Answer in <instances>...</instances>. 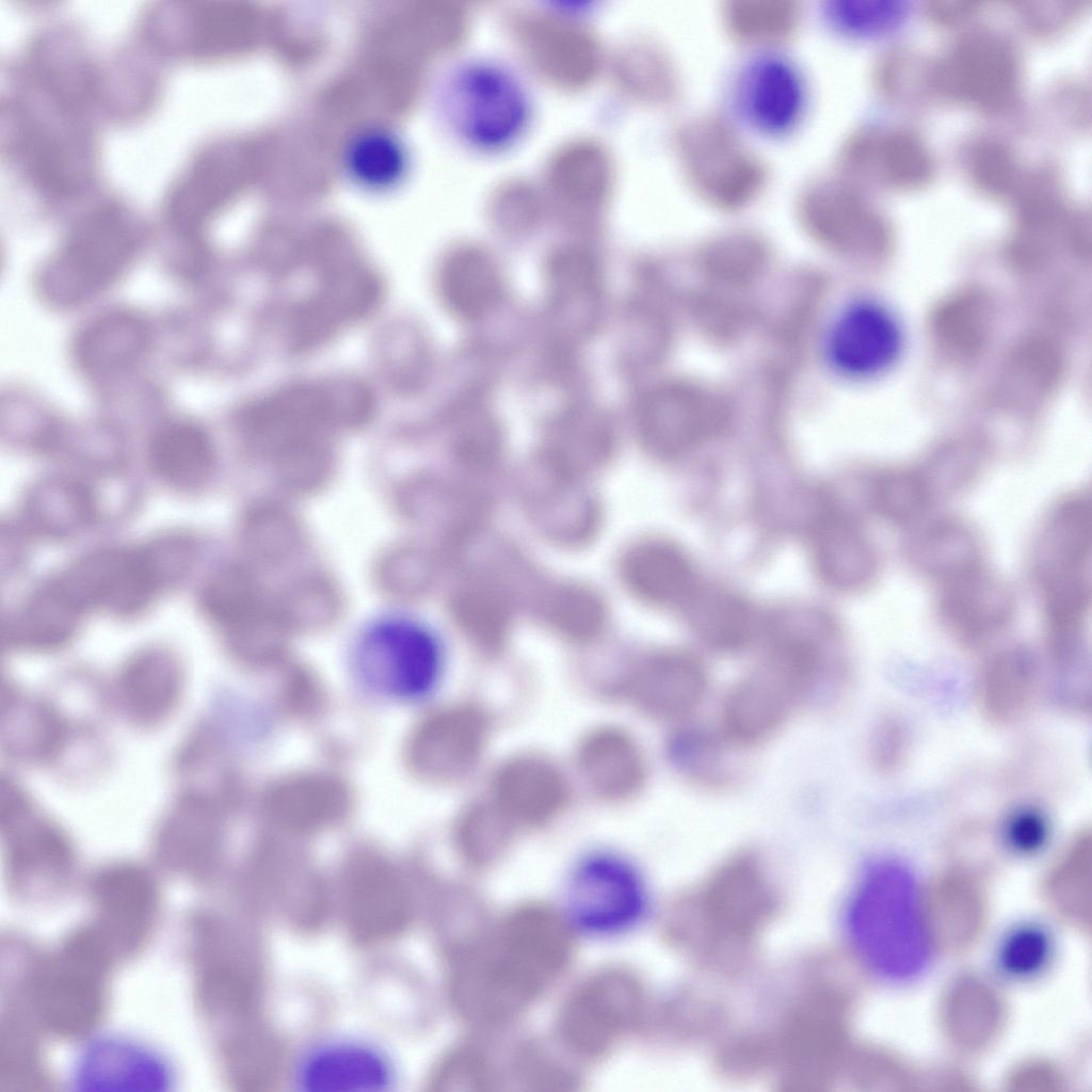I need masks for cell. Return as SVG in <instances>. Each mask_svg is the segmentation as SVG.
<instances>
[{
  "label": "cell",
  "mask_w": 1092,
  "mask_h": 1092,
  "mask_svg": "<svg viewBox=\"0 0 1092 1092\" xmlns=\"http://www.w3.org/2000/svg\"><path fill=\"white\" fill-rule=\"evenodd\" d=\"M1081 1L1027 2L1019 9L1028 27L1039 33H1048L1063 27L1077 15Z\"/></svg>",
  "instance_id": "cell-56"
},
{
  "label": "cell",
  "mask_w": 1092,
  "mask_h": 1092,
  "mask_svg": "<svg viewBox=\"0 0 1092 1092\" xmlns=\"http://www.w3.org/2000/svg\"><path fill=\"white\" fill-rule=\"evenodd\" d=\"M614 448L613 430L603 416L590 411L568 412L547 430L542 468L583 482L611 461Z\"/></svg>",
  "instance_id": "cell-29"
},
{
  "label": "cell",
  "mask_w": 1092,
  "mask_h": 1092,
  "mask_svg": "<svg viewBox=\"0 0 1092 1092\" xmlns=\"http://www.w3.org/2000/svg\"><path fill=\"white\" fill-rule=\"evenodd\" d=\"M354 685L384 704L410 705L430 697L438 688L444 658L439 643L410 620L390 619L366 629L350 657Z\"/></svg>",
  "instance_id": "cell-8"
},
{
  "label": "cell",
  "mask_w": 1092,
  "mask_h": 1092,
  "mask_svg": "<svg viewBox=\"0 0 1092 1092\" xmlns=\"http://www.w3.org/2000/svg\"><path fill=\"white\" fill-rule=\"evenodd\" d=\"M346 161L347 168L359 184L382 190L402 178L407 166V154L396 135L374 129L353 139Z\"/></svg>",
  "instance_id": "cell-46"
},
{
  "label": "cell",
  "mask_w": 1092,
  "mask_h": 1092,
  "mask_svg": "<svg viewBox=\"0 0 1092 1092\" xmlns=\"http://www.w3.org/2000/svg\"><path fill=\"white\" fill-rule=\"evenodd\" d=\"M529 180L513 177L499 183L487 198V213L500 232L518 237L539 225L546 198Z\"/></svg>",
  "instance_id": "cell-48"
},
{
  "label": "cell",
  "mask_w": 1092,
  "mask_h": 1092,
  "mask_svg": "<svg viewBox=\"0 0 1092 1092\" xmlns=\"http://www.w3.org/2000/svg\"><path fill=\"white\" fill-rule=\"evenodd\" d=\"M545 180L550 204L563 218L591 222L605 212L612 199L614 161L598 140L576 138L551 155Z\"/></svg>",
  "instance_id": "cell-20"
},
{
  "label": "cell",
  "mask_w": 1092,
  "mask_h": 1092,
  "mask_svg": "<svg viewBox=\"0 0 1092 1092\" xmlns=\"http://www.w3.org/2000/svg\"><path fill=\"white\" fill-rule=\"evenodd\" d=\"M503 22L520 59L547 85L577 92L598 77L604 64L603 46L584 22L533 9L513 11Z\"/></svg>",
  "instance_id": "cell-10"
},
{
  "label": "cell",
  "mask_w": 1092,
  "mask_h": 1092,
  "mask_svg": "<svg viewBox=\"0 0 1092 1092\" xmlns=\"http://www.w3.org/2000/svg\"><path fill=\"white\" fill-rule=\"evenodd\" d=\"M1022 60L1015 45L991 30L969 31L931 61L935 94L996 113L1015 101L1022 82Z\"/></svg>",
  "instance_id": "cell-11"
},
{
  "label": "cell",
  "mask_w": 1092,
  "mask_h": 1092,
  "mask_svg": "<svg viewBox=\"0 0 1092 1092\" xmlns=\"http://www.w3.org/2000/svg\"><path fill=\"white\" fill-rule=\"evenodd\" d=\"M912 745L906 720L894 710L886 711L876 723L870 742L873 766L885 774L896 773L906 764Z\"/></svg>",
  "instance_id": "cell-52"
},
{
  "label": "cell",
  "mask_w": 1092,
  "mask_h": 1092,
  "mask_svg": "<svg viewBox=\"0 0 1092 1092\" xmlns=\"http://www.w3.org/2000/svg\"><path fill=\"white\" fill-rule=\"evenodd\" d=\"M95 924L92 926L114 957L143 947L155 927L159 902L151 879L138 868L106 869L91 888Z\"/></svg>",
  "instance_id": "cell-21"
},
{
  "label": "cell",
  "mask_w": 1092,
  "mask_h": 1092,
  "mask_svg": "<svg viewBox=\"0 0 1092 1092\" xmlns=\"http://www.w3.org/2000/svg\"><path fill=\"white\" fill-rule=\"evenodd\" d=\"M904 333L896 314L874 299L849 303L832 322L824 355L833 371L848 380H871L899 360Z\"/></svg>",
  "instance_id": "cell-14"
},
{
  "label": "cell",
  "mask_w": 1092,
  "mask_h": 1092,
  "mask_svg": "<svg viewBox=\"0 0 1092 1092\" xmlns=\"http://www.w3.org/2000/svg\"><path fill=\"white\" fill-rule=\"evenodd\" d=\"M809 546L815 568L831 588L858 593L881 577L882 555L861 519L842 504L828 500L814 516Z\"/></svg>",
  "instance_id": "cell-18"
},
{
  "label": "cell",
  "mask_w": 1092,
  "mask_h": 1092,
  "mask_svg": "<svg viewBox=\"0 0 1092 1092\" xmlns=\"http://www.w3.org/2000/svg\"><path fill=\"white\" fill-rule=\"evenodd\" d=\"M865 494L878 518L903 530L937 508L917 465L877 468L867 476Z\"/></svg>",
  "instance_id": "cell-38"
},
{
  "label": "cell",
  "mask_w": 1092,
  "mask_h": 1092,
  "mask_svg": "<svg viewBox=\"0 0 1092 1092\" xmlns=\"http://www.w3.org/2000/svg\"><path fill=\"white\" fill-rule=\"evenodd\" d=\"M612 80L627 99L649 108L676 103L684 89L679 68L671 53L647 37L622 44L611 59Z\"/></svg>",
  "instance_id": "cell-32"
},
{
  "label": "cell",
  "mask_w": 1092,
  "mask_h": 1092,
  "mask_svg": "<svg viewBox=\"0 0 1092 1092\" xmlns=\"http://www.w3.org/2000/svg\"><path fill=\"white\" fill-rule=\"evenodd\" d=\"M728 745L733 744L722 734L717 737L689 730L671 739L669 756L677 770L693 782L703 786H722L734 776L733 764L727 760Z\"/></svg>",
  "instance_id": "cell-47"
},
{
  "label": "cell",
  "mask_w": 1092,
  "mask_h": 1092,
  "mask_svg": "<svg viewBox=\"0 0 1092 1092\" xmlns=\"http://www.w3.org/2000/svg\"><path fill=\"white\" fill-rule=\"evenodd\" d=\"M9 830L15 838L12 848V871L15 887L21 896H53L69 873L70 852L58 831L39 819L33 820L28 803L9 798Z\"/></svg>",
  "instance_id": "cell-25"
},
{
  "label": "cell",
  "mask_w": 1092,
  "mask_h": 1092,
  "mask_svg": "<svg viewBox=\"0 0 1092 1092\" xmlns=\"http://www.w3.org/2000/svg\"><path fill=\"white\" fill-rule=\"evenodd\" d=\"M152 461L159 477L180 492H195L212 477L210 444L193 428L178 427L161 434L154 446Z\"/></svg>",
  "instance_id": "cell-41"
},
{
  "label": "cell",
  "mask_w": 1092,
  "mask_h": 1092,
  "mask_svg": "<svg viewBox=\"0 0 1092 1092\" xmlns=\"http://www.w3.org/2000/svg\"><path fill=\"white\" fill-rule=\"evenodd\" d=\"M671 148L688 189L717 210H742L768 186L764 159L718 114L698 113L680 121L672 131Z\"/></svg>",
  "instance_id": "cell-6"
},
{
  "label": "cell",
  "mask_w": 1092,
  "mask_h": 1092,
  "mask_svg": "<svg viewBox=\"0 0 1092 1092\" xmlns=\"http://www.w3.org/2000/svg\"><path fill=\"white\" fill-rule=\"evenodd\" d=\"M437 286L446 308L473 322L489 315L503 295V279L493 256L478 244H463L439 266Z\"/></svg>",
  "instance_id": "cell-30"
},
{
  "label": "cell",
  "mask_w": 1092,
  "mask_h": 1092,
  "mask_svg": "<svg viewBox=\"0 0 1092 1092\" xmlns=\"http://www.w3.org/2000/svg\"><path fill=\"white\" fill-rule=\"evenodd\" d=\"M114 956L92 927L74 932L52 957L39 960L28 977L30 998L41 1023L64 1037L90 1030L103 1014L106 981Z\"/></svg>",
  "instance_id": "cell-7"
},
{
  "label": "cell",
  "mask_w": 1092,
  "mask_h": 1092,
  "mask_svg": "<svg viewBox=\"0 0 1092 1092\" xmlns=\"http://www.w3.org/2000/svg\"><path fill=\"white\" fill-rule=\"evenodd\" d=\"M1047 840V822L1034 810L1014 814L1003 829L1005 848L1018 857L1037 855L1045 848Z\"/></svg>",
  "instance_id": "cell-55"
},
{
  "label": "cell",
  "mask_w": 1092,
  "mask_h": 1092,
  "mask_svg": "<svg viewBox=\"0 0 1092 1092\" xmlns=\"http://www.w3.org/2000/svg\"><path fill=\"white\" fill-rule=\"evenodd\" d=\"M1029 581L1051 667L1069 671L1087 660L1092 606V501L1089 487L1057 496L1029 544Z\"/></svg>",
  "instance_id": "cell-3"
},
{
  "label": "cell",
  "mask_w": 1092,
  "mask_h": 1092,
  "mask_svg": "<svg viewBox=\"0 0 1092 1092\" xmlns=\"http://www.w3.org/2000/svg\"><path fill=\"white\" fill-rule=\"evenodd\" d=\"M372 407L370 392L356 383L293 384L250 406L243 434L286 485L309 486L330 469V432L362 424Z\"/></svg>",
  "instance_id": "cell-4"
},
{
  "label": "cell",
  "mask_w": 1092,
  "mask_h": 1092,
  "mask_svg": "<svg viewBox=\"0 0 1092 1092\" xmlns=\"http://www.w3.org/2000/svg\"><path fill=\"white\" fill-rule=\"evenodd\" d=\"M621 692L646 717L680 723L706 701L709 676L704 663L682 649H661L640 658L626 673Z\"/></svg>",
  "instance_id": "cell-17"
},
{
  "label": "cell",
  "mask_w": 1092,
  "mask_h": 1092,
  "mask_svg": "<svg viewBox=\"0 0 1092 1092\" xmlns=\"http://www.w3.org/2000/svg\"><path fill=\"white\" fill-rule=\"evenodd\" d=\"M837 176L866 187L915 189L935 173L934 156L919 132L904 126H865L841 143Z\"/></svg>",
  "instance_id": "cell-13"
},
{
  "label": "cell",
  "mask_w": 1092,
  "mask_h": 1092,
  "mask_svg": "<svg viewBox=\"0 0 1092 1092\" xmlns=\"http://www.w3.org/2000/svg\"><path fill=\"white\" fill-rule=\"evenodd\" d=\"M542 615L559 637L580 643L593 640L601 632L606 607L593 589L578 583H561L544 596Z\"/></svg>",
  "instance_id": "cell-44"
},
{
  "label": "cell",
  "mask_w": 1092,
  "mask_h": 1092,
  "mask_svg": "<svg viewBox=\"0 0 1092 1092\" xmlns=\"http://www.w3.org/2000/svg\"><path fill=\"white\" fill-rule=\"evenodd\" d=\"M336 1049V1048H335ZM318 1056L308 1072L309 1081L325 1089L348 1085L379 1083L384 1076L383 1063L362 1048H338Z\"/></svg>",
  "instance_id": "cell-51"
},
{
  "label": "cell",
  "mask_w": 1092,
  "mask_h": 1092,
  "mask_svg": "<svg viewBox=\"0 0 1092 1092\" xmlns=\"http://www.w3.org/2000/svg\"><path fill=\"white\" fill-rule=\"evenodd\" d=\"M500 447L501 433L498 425L487 417H480L459 433L455 455L464 467L478 471L493 465Z\"/></svg>",
  "instance_id": "cell-53"
},
{
  "label": "cell",
  "mask_w": 1092,
  "mask_h": 1092,
  "mask_svg": "<svg viewBox=\"0 0 1092 1092\" xmlns=\"http://www.w3.org/2000/svg\"><path fill=\"white\" fill-rule=\"evenodd\" d=\"M546 291L555 320L572 335L590 333L600 317L604 285L598 263L587 250L566 245L546 263Z\"/></svg>",
  "instance_id": "cell-26"
},
{
  "label": "cell",
  "mask_w": 1092,
  "mask_h": 1092,
  "mask_svg": "<svg viewBox=\"0 0 1092 1092\" xmlns=\"http://www.w3.org/2000/svg\"><path fill=\"white\" fill-rule=\"evenodd\" d=\"M681 609L694 636L710 649L739 652L755 636L751 606L727 589L701 583Z\"/></svg>",
  "instance_id": "cell-35"
},
{
  "label": "cell",
  "mask_w": 1092,
  "mask_h": 1092,
  "mask_svg": "<svg viewBox=\"0 0 1092 1092\" xmlns=\"http://www.w3.org/2000/svg\"><path fill=\"white\" fill-rule=\"evenodd\" d=\"M513 821L494 803H477L462 829L463 848L475 865L495 861L508 847Z\"/></svg>",
  "instance_id": "cell-50"
},
{
  "label": "cell",
  "mask_w": 1092,
  "mask_h": 1092,
  "mask_svg": "<svg viewBox=\"0 0 1092 1092\" xmlns=\"http://www.w3.org/2000/svg\"><path fill=\"white\" fill-rule=\"evenodd\" d=\"M569 902L587 930L613 933L632 928L648 908L646 885L625 858L609 852L584 857L571 883Z\"/></svg>",
  "instance_id": "cell-15"
},
{
  "label": "cell",
  "mask_w": 1092,
  "mask_h": 1092,
  "mask_svg": "<svg viewBox=\"0 0 1092 1092\" xmlns=\"http://www.w3.org/2000/svg\"><path fill=\"white\" fill-rule=\"evenodd\" d=\"M977 7L978 3L974 0H937L928 10L937 21L951 23L974 14Z\"/></svg>",
  "instance_id": "cell-57"
},
{
  "label": "cell",
  "mask_w": 1092,
  "mask_h": 1092,
  "mask_svg": "<svg viewBox=\"0 0 1092 1092\" xmlns=\"http://www.w3.org/2000/svg\"><path fill=\"white\" fill-rule=\"evenodd\" d=\"M202 606L229 633L251 624L270 608L254 577L239 566L218 569L205 583Z\"/></svg>",
  "instance_id": "cell-42"
},
{
  "label": "cell",
  "mask_w": 1092,
  "mask_h": 1092,
  "mask_svg": "<svg viewBox=\"0 0 1092 1092\" xmlns=\"http://www.w3.org/2000/svg\"><path fill=\"white\" fill-rule=\"evenodd\" d=\"M823 668L818 639L799 630H775L762 656L726 694L722 735L736 748L769 740L813 698Z\"/></svg>",
  "instance_id": "cell-5"
},
{
  "label": "cell",
  "mask_w": 1092,
  "mask_h": 1092,
  "mask_svg": "<svg viewBox=\"0 0 1092 1092\" xmlns=\"http://www.w3.org/2000/svg\"><path fill=\"white\" fill-rule=\"evenodd\" d=\"M932 588V609L946 636L962 648H985L1013 625L1017 596L990 561L963 569Z\"/></svg>",
  "instance_id": "cell-12"
},
{
  "label": "cell",
  "mask_w": 1092,
  "mask_h": 1092,
  "mask_svg": "<svg viewBox=\"0 0 1092 1092\" xmlns=\"http://www.w3.org/2000/svg\"><path fill=\"white\" fill-rule=\"evenodd\" d=\"M1040 690V664L1026 645L1009 644L992 652L974 681L978 712L989 724L1002 727L1025 718Z\"/></svg>",
  "instance_id": "cell-24"
},
{
  "label": "cell",
  "mask_w": 1092,
  "mask_h": 1092,
  "mask_svg": "<svg viewBox=\"0 0 1092 1092\" xmlns=\"http://www.w3.org/2000/svg\"><path fill=\"white\" fill-rule=\"evenodd\" d=\"M620 572L632 595L658 607L681 608L701 584L687 555L660 539L630 546L622 557Z\"/></svg>",
  "instance_id": "cell-27"
},
{
  "label": "cell",
  "mask_w": 1092,
  "mask_h": 1092,
  "mask_svg": "<svg viewBox=\"0 0 1092 1092\" xmlns=\"http://www.w3.org/2000/svg\"><path fill=\"white\" fill-rule=\"evenodd\" d=\"M445 102L456 135L483 152L514 145L530 119L523 85L509 70L491 62L473 61L460 67L449 82Z\"/></svg>",
  "instance_id": "cell-9"
},
{
  "label": "cell",
  "mask_w": 1092,
  "mask_h": 1092,
  "mask_svg": "<svg viewBox=\"0 0 1092 1092\" xmlns=\"http://www.w3.org/2000/svg\"><path fill=\"white\" fill-rule=\"evenodd\" d=\"M578 766L589 788L599 798L622 801L637 794L646 780V761L625 732L603 728L582 741Z\"/></svg>",
  "instance_id": "cell-31"
},
{
  "label": "cell",
  "mask_w": 1092,
  "mask_h": 1092,
  "mask_svg": "<svg viewBox=\"0 0 1092 1092\" xmlns=\"http://www.w3.org/2000/svg\"><path fill=\"white\" fill-rule=\"evenodd\" d=\"M901 548L909 568L930 585L989 561L980 528L952 512L936 510L905 529Z\"/></svg>",
  "instance_id": "cell-22"
},
{
  "label": "cell",
  "mask_w": 1092,
  "mask_h": 1092,
  "mask_svg": "<svg viewBox=\"0 0 1092 1092\" xmlns=\"http://www.w3.org/2000/svg\"><path fill=\"white\" fill-rule=\"evenodd\" d=\"M451 610L461 630L477 647L495 652L507 641L511 607L496 585L482 580L464 584L454 594Z\"/></svg>",
  "instance_id": "cell-40"
},
{
  "label": "cell",
  "mask_w": 1092,
  "mask_h": 1092,
  "mask_svg": "<svg viewBox=\"0 0 1092 1092\" xmlns=\"http://www.w3.org/2000/svg\"><path fill=\"white\" fill-rule=\"evenodd\" d=\"M495 803L513 821L539 825L552 819L568 798L566 780L558 767L539 755H520L498 770Z\"/></svg>",
  "instance_id": "cell-28"
},
{
  "label": "cell",
  "mask_w": 1092,
  "mask_h": 1092,
  "mask_svg": "<svg viewBox=\"0 0 1092 1092\" xmlns=\"http://www.w3.org/2000/svg\"><path fill=\"white\" fill-rule=\"evenodd\" d=\"M962 162L973 186L990 196H1014L1026 175L1013 147L996 135L969 140Z\"/></svg>",
  "instance_id": "cell-45"
},
{
  "label": "cell",
  "mask_w": 1092,
  "mask_h": 1092,
  "mask_svg": "<svg viewBox=\"0 0 1092 1092\" xmlns=\"http://www.w3.org/2000/svg\"><path fill=\"white\" fill-rule=\"evenodd\" d=\"M638 991L619 969L598 971L584 980L564 1005L561 1032L569 1047L587 1057L612 1049L635 1021Z\"/></svg>",
  "instance_id": "cell-16"
},
{
  "label": "cell",
  "mask_w": 1092,
  "mask_h": 1092,
  "mask_svg": "<svg viewBox=\"0 0 1092 1092\" xmlns=\"http://www.w3.org/2000/svg\"><path fill=\"white\" fill-rule=\"evenodd\" d=\"M720 22L739 46L773 49L791 42L803 21V6L794 0H726Z\"/></svg>",
  "instance_id": "cell-36"
},
{
  "label": "cell",
  "mask_w": 1092,
  "mask_h": 1092,
  "mask_svg": "<svg viewBox=\"0 0 1092 1092\" xmlns=\"http://www.w3.org/2000/svg\"><path fill=\"white\" fill-rule=\"evenodd\" d=\"M529 487L528 507L543 533L561 545L574 546L594 533L599 511L582 483L553 476L545 470Z\"/></svg>",
  "instance_id": "cell-33"
},
{
  "label": "cell",
  "mask_w": 1092,
  "mask_h": 1092,
  "mask_svg": "<svg viewBox=\"0 0 1092 1092\" xmlns=\"http://www.w3.org/2000/svg\"><path fill=\"white\" fill-rule=\"evenodd\" d=\"M872 79L882 94L898 101H917L933 93L931 62L906 49L882 54L873 66Z\"/></svg>",
  "instance_id": "cell-49"
},
{
  "label": "cell",
  "mask_w": 1092,
  "mask_h": 1092,
  "mask_svg": "<svg viewBox=\"0 0 1092 1092\" xmlns=\"http://www.w3.org/2000/svg\"><path fill=\"white\" fill-rule=\"evenodd\" d=\"M321 266L318 291L290 319V344L298 351L320 344L346 323L372 311L382 294L379 278L363 264Z\"/></svg>",
  "instance_id": "cell-19"
},
{
  "label": "cell",
  "mask_w": 1092,
  "mask_h": 1092,
  "mask_svg": "<svg viewBox=\"0 0 1092 1092\" xmlns=\"http://www.w3.org/2000/svg\"><path fill=\"white\" fill-rule=\"evenodd\" d=\"M179 680L178 663L170 653L144 651L125 670L124 696L139 717L155 719L174 703Z\"/></svg>",
  "instance_id": "cell-43"
},
{
  "label": "cell",
  "mask_w": 1092,
  "mask_h": 1092,
  "mask_svg": "<svg viewBox=\"0 0 1092 1092\" xmlns=\"http://www.w3.org/2000/svg\"><path fill=\"white\" fill-rule=\"evenodd\" d=\"M564 920L544 905L518 908L460 957L456 1003L473 1023H507L532 1006L559 978L572 953Z\"/></svg>",
  "instance_id": "cell-1"
},
{
  "label": "cell",
  "mask_w": 1092,
  "mask_h": 1092,
  "mask_svg": "<svg viewBox=\"0 0 1092 1092\" xmlns=\"http://www.w3.org/2000/svg\"><path fill=\"white\" fill-rule=\"evenodd\" d=\"M29 527L46 537L67 539L81 533L94 517L90 492L79 482L60 476L37 481L25 501Z\"/></svg>",
  "instance_id": "cell-37"
},
{
  "label": "cell",
  "mask_w": 1092,
  "mask_h": 1092,
  "mask_svg": "<svg viewBox=\"0 0 1092 1092\" xmlns=\"http://www.w3.org/2000/svg\"><path fill=\"white\" fill-rule=\"evenodd\" d=\"M83 615L52 581L18 610L9 625L7 637L22 647H57L75 633Z\"/></svg>",
  "instance_id": "cell-39"
},
{
  "label": "cell",
  "mask_w": 1092,
  "mask_h": 1092,
  "mask_svg": "<svg viewBox=\"0 0 1092 1092\" xmlns=\"http://www.w3.org/2000/svg\"><path fill=\"white\" fill-rule=\"evenodd\" d=\"M736 85L739 110L762 134L787 135L804 116L805 79L787 59L775 55L757 59L742 70Z\"/></svg>",
  "instance_id": "cell-23"
},
{
  "label": "cell",
  "mask_w": 1092,
  "mask_h": 1092,
  "mask_svg": "<svg viewBox=\"0 0 1092 1092\" xmlns=\"http://www.w3.org/2000/svg\"><path fill=\"white\" fill-rule=\"evenodd\" d=\"M445 1089L462 1091H487L497 1083L492 1062L477 1049H463L447 1061L437 1081Z\"/></svg>",
  "instance_id": "cell-54"
},
{
  "label": "cell",
  "mask_w": 1092,
  "mask_h": 1092,
  "mask_svg": "<svg viewBox=\"0 0 1092 1092\" xmlns=\"http://www.w3.org/2000/svg\"><path fill=\"white\" fill-rule=\"evenodd\" d=\"M838 927L850 956L883 985L912 986L934 963L924 885L899 858H873L858 870L840 901Z\"/></svg>",
  "instance_id": "cell-2"
},
{
  "label": "cell",
  "mask_w": 1092,
  "mask_h": 1092,
  "mask_svg": "<svg viewBox=\"0 0 1092 1092\" xmlns=\"http://www.w3.org/2000/svg\"><path fill=\"white\" fill-rule=\"evenodd\" d=\"M1058 935L1046 920L1024 916L1006 925L995 937L990 963L996 976L1011 985L1044 979L1058 958Z\"/></svg>",
  "instance_id": "cell-34"
}]
</instances>
